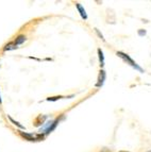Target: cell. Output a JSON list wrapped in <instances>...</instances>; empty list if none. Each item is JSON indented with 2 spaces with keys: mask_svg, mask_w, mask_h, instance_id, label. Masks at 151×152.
Instances as JSON below:
<instances>
[{
  "mask_svg": "<svg viewBox=\"0 0 151 152\" xmlns=\"http://www.w3.org/2000/svg\"><path fill=\"white\" fill-rule=\"evenodd\" d=\"M117 55L119 57H121L125 62H127V63L129 64L130 66H132V67L135 69V70H138L139 72H144V69L138 65V64H136V62L135 61H133L132 59L130 57V55H128L127 53H125V52H123V51H117V53H116Z\"/></svg>",
  "mask_w": 151,
  "mask_h": 152,
  "instance_id": "obj_1",
  "label": "cell"
},
{
  "mask_svg": "<svg viewBox=\"0 0 151 152\" xmlns=\"http://www.w3.org/2000/svg\"><path fill=\"white\" fill-rule=\"evenodd\" d=\"M106 72L103 69L100 70L99 72V76H98V79H97V83H96V87H102L104 82H106Z\"/></svg>",
  "mask_w": 151,
  "mask_h": 152,
  "instance_id": "obj_2",
  "label": "cell"
},
{
  "mask_svg": "<svg viewBox=\"0 0 151 152\" xmlns=\"http://www.w3.org/2000/svg\"><path fill=\"white\" fill-rule=\"evenodd\" d=\"M19 135L22 138H25L26 141H29V142H37L36 134H32V133H28V132H25V131H19Z\"/></svg>",
  "mask_w": 151,
  "mask_h": 152,
  "instance_id": "obj_3",
  "label": "cell"
},
{
  "mask_svg": "<svg viewBox=\"0 0 151 152\" xmlns=\"http://www.w3.org/2000/svg\"><path fill=\"white\" fill-rule=\"evenodd\" d=\"M61 119H63V116L61 117V118H56V120H53V122H52V124H51V126H50L49 128H48V129H47V130H46L45 132H44V133H43V134L45 135H48V134H50V133H51V132L53 131V130H56V128L58 127V124H60V120Z\"/></svg>",
  "mask_w": 151,
  "mask_h": 152,
  "instance_id": "obj_4",
  "label": "cell"
},
{
  "mask_svg": "<svg viewBox=\"0 0 151 152\" xmlns=\"http://www.w3.org/2000/svg\"><path fill=\"white\" fill-rule=\"evenodd\" d=\"M76 7H77V10L79 11L80 16L82 17V19L86 20V19H87V14H86V11H85L84 7L81 5V3H76Z\"/></svg>",
  "mask_w": 151,
  "mask_h": 152,
  "instance_id": "obj_5",
  "label": "cell"
},
{
  "mask_svg": "<svg viewBox=\"0 0 151 152\" xmlns=\"http://www.w3.org/2000/svg\"><path fill=\"white\" fill-rule=\"evenodd\" d=\"M98 52V57H99V63H100V67H103L104 66V54H103V51H102L101 48H99L97 50Z\"/></svg>",
  "mask_w": 151,
  "mask_h": 152,
  "instance_id": "obj_6",
  "label": "cell"
},
{
  "mask_svg": "<svg viewBox=\"0 0 151 152\" xmlns=\"http://www.w3.org/2000/svg\"><path fill=\"white\" fill-rule=\"evenodd\" d=\"M26 39H27V37H26L24 34H20V35H18L16 39H15L14 43L16 46H19V45H21V44H24V43L26 42Z\"/></svg>",
  "mask_w": 151,
  "mask_h": 152,
  "instance_id": "obj_7",
  "label": "cell"
},
{
  "mask_svg": "<svg viewBox=\"0 0 151 152\" xmlns=\"http://www.w3.org/2000/svg\"><path fill=\"white\" fill-rule=\"evenodd\" d=\"M18 47L15 45L14 42H10L5 44L3 47V51H9V50H14V49H17Z\"/></svg>",
  "mask_w": 151,
  "mask_h": 152,
  "instance_id": "obj_8",
  "label": "cell"
},
{
  "mask_svg": "<svg viewBox=\"0 0 151 152\" xmlns=\"http://www.w3.org/2000/svg\"><path fill=\"white\" fill-rule=\"evenodd\" d=\"M7 118H9V120H10L11 122H12V124H14V126H16V127H17V128H19L20 130H24V129H25V127H24L22 124H19V122H18V121H16V120H15V119H13V118H12V117H11L10 115H7Z\"/></svg>",
  "mask_w": 151,
  "mask_h": 152,
  "instance_id": "obj_9",
  "label": "cell"
},
{
  "mask_svg": "<svg viewBox=\"0 0 151 152\" xmlns=\"http://www.w3.org/2000/svg\"><path fill=\"white\" fill-rule=\"evenodd\" d=\"M65 97L63 96H54V97H48L47 98V101H56V100H60V99H63Z\"/></svg>",
  "mask_w": 151,
  "mask_h": 152,
  "instance_id": "obj_10",
  "label": "cell"
},
{
  "mask_svg": "<svg viewBox=\"0 0 151 152\" xmlns=\"http://www.w3.org/2000/svg\"><path fill=\"white\" fill-rule=\"evenodd\" d=\"M95 31H96V33H97V35H98L99 37L101 39L102 42H106V39L103 37V35H102V33H101V32L99 31V30H98V29H97V28H95Z\"/></svg>",
  "mask_w": 151,
  "mask_h": 152,
  "instance_id": "obj_11",
  "label": "cell"
},
{
  "mask_svg": "<svg viewBox=\"0 0 151 152\" xmlns=\"http://www.w3.org/2000/svg\"><path fill=\"white\" fill-rule=\"evenodd\" d=\"M146 33H147V32H146V30H144V29H139V30H138V35L139 36H145L146 35Z\"/></svg>",
  "mask_w": 151,
  "mask_h": 152,
  "instance_id": "obj_12",
  "label": "cell"
},
{
  "mask_svg": "<svg viewBox=\"0 0 151 152\" xmlns=\"http://www.w3.org/2000/svg\"><path fill=\"white\" fill-rule=\"evenodd\" d=\"M99 152H112V151H111L110 149H108V148H103V149H101V150H100Z\"/></svg>",
  "mask_w": 151,
  "mask_h": 152,
  "instance_id": "obj_13",
  "label": "cell"
},
{
  "mask_svg": "<svg viewBox=\"0 0 151 152\" xmlns=\"http://www.w3.org/2000/svg\"><path fill=\"white\" fill-rule=\"evenodd\" d=\"M0 104H2V100H1V95H0Z\"/></svg>",
  "mask_w": 151,
  "mask_h": 152,
  "instance_id": "obj_14",
  "label": "cell"
},
{
  "mask_svg": "<svg viewBox=\"0 0 151 152\" xmlns=\"http://www.w3.org/2000/svg\"><path fill=\"white\" fill-rule=\"evenodd\" d=\"M119 152H129V151H119Z\"/></svg>",
  "mask_w": 151,
  "mask_h": 152,
  "instance_id": "obj_15",
  "label": "cell"
},
{
  "mask_svg": "<svg viewBox=\"0 0 151 152\" xmlns=\"http://www.w3.org/2000/svg\"><path fill=\"white\" fill-rule=\"evenodd\" d=\"M147 152H151V150H149V151H147Z\"/></svg>",
  "mask_w": 151,
  "mask_h": 152,
  "instance_id": "obj_16",
  "label": "cell"
}]
</instances>
